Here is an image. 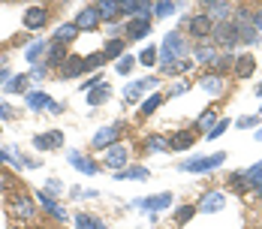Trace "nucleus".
Returning a JSON list of instances; mask_svg holds the SVG:
<instances>
[{
    "instance_id": "nucleus-26",
    "label": "nucleus",
    "mask_w": 262,
    "mask_h": 229,
    "mask_svg": "<svg viewBox=\"0 0 262 229\" xmlns=\"http://www.w3.org/2000/svg\"><path fill=\"white\" fill-rule=\"evenodd\" d=\"M108 97V88H100V91H94L91 94V103H97V100H105Z\"/></svg>"
},
{
    "instance_id": "nucleus-5",
    "label": "nucleus",
    "mask_w": 262,
    "mask_h": 229,
    "mask_svg": "<svg viewBox=\"0 0 262 229\" xmlns=\"http://www.w3.org/2000/svg\"><path fill=\"white\" fill-rule=\"evenodd\" d=\"M82 69H85V60L82 57H66L63 66H60V79H76Z\"/></svg>"
},
{
    "instance_id": "nucleus-17",
    "label": "nucleus",
    "mask_w": 262,
    "mask_h": 229,
    "mask_svg": "<svg viewBox=\"0 0 262 229\" xmlns=\"http://www.w3.org/2000/svg\"><path fill=\"white\" fill-rule=\"evenodd\" d=\"M60 142H63V136H60V133H52V136L36 139V145H40V148H43V145H60Z\"/></svg>"
},
{
    "instance_id": "nucleus-11",
    "label": "nucleus",
    "mask_w": 262,
    "mask_h": 229,
    "mask_svg": "<svg viewBox=\"0 0 262 229\" xmlns=\"http://www.w3.org/2000/svg\"><path fill=\"white\" fill-rule=\"evenodd\" d=\"M12 208H15V214H21V217H30L33 214V205H30V199L21 193V196H12Z\"/></svg>"
},
{
    "instance_id": "nucleus-21",
    "label": "nucleus",
    "mask_w": 262,
    "mask_h": 229,
    "mask_svg": "<svg viewBox=\"0 0 262 229\" xmlns=\"http://www.w3.org/2000/svg\"><path fill=\"white\" fill-rule=\"evenodd\" d=\"M46 103H52V100H49V97H43V94H33V97H30V106H33V109H43Z\"/></svg>"
},
{
    "instance_id": "nucleus-16",
    "label": "nucleus",
    "mask_w": 262,
    "mask_h": 229,
    "mask_svg": "<svg viewBox=\"0 0 262 229\" xmlns=\"http://www.w3.org/2000/svg\"><path fill=\"white\" fill-rule=\"evenodd\" d=\"M79 30H76V24H63L60 30H57V43H66V40H72Z\"/></svg>"
},
{
    "instance_id": "nucleus-22",
    "label": "nucleus",
    "mask_w": 262,
    "mask_h": 229,
    "mask_svg": "<svg viewBox=\"0 0 262 229\" xmlns=\"http://www.w3.org/2000/svg\"><path fill=\"white\" fill-rule=\"evenodd\" d=\"M142 6H145V3H139V0H127V3H121V9H124V12H139Z\"/></svg>"
},
{
    "instance_id": "nucleus-24",
    "label": "nucleus",
    "mask_w": 262,
    "mask_h": 229,
    "mask_svg": "<svg viewBox=\"0 0 262 229\" xmlns=\"http://www.w3.org/2000/svg\"><path fill=\"white\" fill-rule=\"evenodd\" d=\"M69 160H72V163H76V166H82L85 172H94V163H88V160H82V157H76V154H72Z\"/></svg>"
},
{
    "instance_id": "nucleus-3",
    "label": "nucleus",
    "mask_w": 262,
    "mask_h": 229,
    "mask_svg": "<svg viewBox=\"0 0 262 229\" xmlns=\"http://www.w3.org/2000/svg\"><path fill=\"white\" fill-rule=\"evenodd\" d=\"M187 30H190L196 40H202V36H208L211 30H214V24H211V15H193L190 21H187Z\"/></svg>"
},
{
    "instance_id": "nucleus-25",
    "label": "nucleus",
    "mask_w": 262,
    "mask_h": 229,
    "mask_svg": "<svg viewBox=\"0 0 262 229\" xmlns=\"http://www.w3.org/2000/svg\"><path fill=\"white\" fill-rule=\"evenodd\" d=\"M79 226H82V229H103V226H97V223H94L91 217H85V214L79 217Z\"/></svg>"
},
{
    "instance_id": "nucleus-19",
    "label": "nucleus",
    "mask_w": 262,
    "mask_h": 229,
    "mask_svg": "<svg viewBox=\"0 0 262 229\" xmlns=\"http://www.w3.org/2000/svg\"><path fill=\"white\" fill-rule=\"evenodd\" d=\"M154 55H157V52H154V49H145V52H142V55H139V60H142V63H145V66H151V63H154V60H157V57H154Z\"/></svg>"
},
{
    "instance_id": "nucleus-13",
    "label": "nucleus",
    "mask_w": 262,
    "mask_h": 229,
    "mask_svg": "<svg viewBox=\"0 0 262 229\" xmlns=\"http://www.w3.org/2000/svg\"><path fill=\"white\" fill-rule=\"evenodd\" d=\"M145 148L148 151H169V139H163V136H148L145 139Z\"/></svg>"
},
{
    "instance_id": "nucleus-23",
    "label": "nucleus",
    "mask_w": 262,
    "mask_h": 229,
    "mask_svg": "<svg viewBox=\"0 0 262 229\" xmlns=\"http://www.w3.org/2000/svg\"><path fill=\"white\" fill-rule=\"evenodd\" d=\"M103 60H105V55H103V52H100V55H91V57L85 60V69H88V66H100Z\"/></svg>"
},
{
    "instance_id": "nucleus-6",
    "label": "nucleus",
    "mask_w": 262,
    "mask_h": 229,
    "mask_svg": "<svg viewBox=\"0 0 262 229\" xmlns=\"http://www.w3.org/2000/svg\"><path fill=\"white\" fill-rule=\"evenodd\" d=\"M121 130H124V124H115V127H105L103 133H97V136H94V145H97V148L108 145L111 139H118V136H121Z\"/></svg>"
},
{
    "instance_id": "nucleus-14",
    "label": "nucleus",
    "mask_w": 262,
    "mask_h": 229,
    "mask_svg": "<svg viewBox=\"0 0 262 229\" xmlns=\"http://www.w3.org/2000/svg\"><path fill=\"white\" fill-rule=\"evenodd\" d=\"M118 6L121 3H111V0H103V3H97V12H100V18H111L118 12Z\"/></svg>"
},
{
    "instance_id": "nucleus-10",
    "label": "nucleus",
    "mask_w": 262,
    "mask_h": 229,
    "mask_svg": "<svg viewBox=\"0 0 262 229\" xmlns=\"http://www.w3.org/2000/svg\"><path fill=\"white\" fill-rule=\"evenodd\" d=\"M253 57L250 55H241L238 57V63H235V72H238V79H250V75H253Z\"/></svg>"
},
{
    "instance_id": "nucleus-8",
    "label": "nucleus",
    "mask_w": 262,
    "mask_h": 229,
    "mask_svg": "<svg viewBox=\"0 0 262 229\" xmlns=\"http://www.w3.org/2000/svg\"><path fill=\"white\" fill-rule=\"evenodd\" d=\"M105 163H108V166H115V169H121V166L127 163V148H121V145L108 148V157H105Z\"/></svg>"
},
{
    "instance_id": "nucleus-27",
    "label": "nucleus",
    "mask_w": 262,
    "mask_h": 229,
    "mask_svg": "<svg viewBox=\"0 0 262 229\" xmlns=\"http://www.w3.org/2000/svg\"><path fill=\"white\" fill-rule=\"evenodd\" d=\"M157 12H160V15H166V12H172V3H157Z\"/></svg>"
},
{
    "instance_id": "nucleus-2",
    "label": "nucleus",
    "mask_w": 262,
    "mask_h": 229,
    "mask_svg": "<svg viewBox=\"0 0 262 229\" xmlns=\"http://www.w3.org/2000/svg\"><path fill=\"white\" fill-rule=\"evenodd\" d=\"M46 21H49V9L46 6H30V9H24V27L40 30Z\"/></svg>"
},
{
    "instance_id": "nucleus-7",
    "label": "nucleus",
    "mask_w": 262,
    "mask_h": 229,
    "mask_svg": "<svg viewBox=\"0 0 262 229\" xmlns=\"http://www.w3.org/2000/svg\"><path fill=\"white\" fill-rule=\"evenodd\" d=\"M66 57H69V55H66V46L54 40V46L49 49V66H63V60H66Z\"/></svg>"
},
{
    "instance_id": "nucleus-20",
    "label": "nucleus",
    "mask_w": 262,
    "mask_h": 229,
    "mask_svg": "<svg viewBox=\"0 0 262 229\" xmlns=\"http://www.w3.org/2000/svg\"><path fill=\"white\" fill-rule=\"evenodd\" d=\"M190 217H193V205H187V208H178V214H175V220H178V223L190 220Z\"/></svg>"
},
{
    "instance_id": "nucleus-29",
    "label": "nucleus",
    "mask_w": 262,
    "mask_h": 229,
    "mask_svg": "<svg viewBox=\"0 0 262 229\" xmlns=\"http://www.w3.org/2000/svg\"><path fill=\"white\" fill-rule=\"evenodd\" d=\"M259 136H262V133H259Z\"/></svg>"
},
{
    "instance_id": "nucleus-28",
    "label": "nucleus",
    "mask_w": 262,
    "mask_h": 229,
    "mask_svg": "<svg viewBox=\"0 0 262 229\" xmlns=\"http://www.w3.org/2000/svg\"><path fill=\"white\" fill-rule=\"evenodd\" d=\"M256 24H259V27H262V12H259V15H256Z\"/></svg>"
},
{
    "instance_id": "nucleus-9",
    "label": "nucleus",
    "mask_w": 262,
    "mask_h": 229,
    "mask_svg": "<svg viewBox=\"0 0 262 229\" xmlns=\"http://www.w3.org/2000/svg\"><path fill=\"white\" fill-rule=\"evenodd\" d=\"M127 30H130V36H133V40H142V36H145L148 30H151V21H148V18H133Z\"/></svg>"
},
{
    "instance_id": "nucleus-4",
    "label": "nucleus",
    "mask_w": 262,
    "mask_h": 229,
    "mask_svg": "<svg viewBox=\"0 0 262 229\" xmlns=\"http://www.w3.org/2000/svg\"><path fill=\"white\" fill-rule=\"evenodd\" d=\"M238 36H241V33H238L232 24H217V27H214V40H217L220 46H235Z\"/></svg>"
},
{
    "instance_id": "nucleus-18",
    "label": "nucleus",
    "mask_w": 262,
    "mask_h": 229,
    "mask_svg": "<svg viewBox=\"0 0 262 229\" xmlns=\"http://www.w3.org/2000/svg\"><path fill=\"white\" fill-rule=\"evenodd\" d=\"M160 103H163L160 97H151V100H145V106H142V114H151V112H154Z\"/></svg>"
},
{
    "instance_id": "nucleus-15",
    "label": "nucleus",
    "mask_w": 262,
    "mask_h": 229,
    "mask_svg": "<svg viewBox=\"0 0 262 229\" xmlns=\"http://www.w3.org/2000/svg\"><path fill=\"white\" fill-rule=\"evenodd\" d=\"M121 52H124V40H111V43L105 46V52H103V55H105V57H118Z\"/></svg>"
},
{
    "instance_id": "nucleus-12",
    "label": "nucleus",
    "mask_w": 262,
    "mask_h": 229,
    "mask_svg": "<svg viewBox=\"0 0 262 229\" xmlns=\"http://www.w3.org/2000/svg\"><path fill=\"white\" fill-rule=\"evenodd\" d=\"M187 145H193V133L190 130H184V133H178L172 142H169V148H175V151H184Z\"/></svg>"
},
{
    "instance_id": "nucleus-1",
    "label": "nucleus",
    "mask_w": 262,
    "mask_h": 229,
    "mask_svg": "<svg viewBox=\"0 0 262 229\" xmlns=\"http://www.w3.org/2000/svg\"><path fill=\"white\" fill-rule=\"evenodd\" d=\"M76 30H97V24H100V12H97V6H85L79 15H76Z\"/></svg>"
}]
</instances>
